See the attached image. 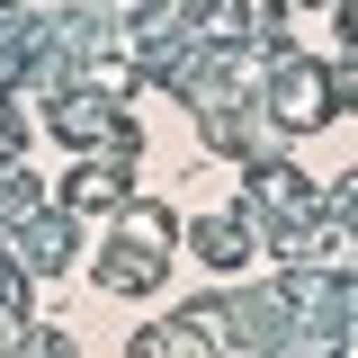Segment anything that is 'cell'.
<instances>
[{
    "instance_id": "7a4b0ae2",
    "label": "cell",
    "mask_w": 358,
    "mask_h": 358,
    "mask_svg": "<svg viewBox=\"0 0 358 358\" xmlns=\"http://www.w3.org/2000/svg\"><path fill=\"white\" fill-rule=\"evenodd\" d=\"M197 260H206V268H242V260H251V206L197 224Z\"/></svg>"
},
{
    "instance_id": "6da1fadb",
    "label": "cell",
    "mask_w": 358,
    "mask_h": 358,
    "mask_svg": "<svg viewBox=\"0 0 358 358\" xmlns=\"http://www.w3.org/2000/svg\"><path fill=\"white\" fill-rule=\"evenodd\" d=\"M63 260H72V224H63V215H27V233H18V268H27V278H54V268H63Z\"/></svg>"
},
{
    "instance_id": "3957f363",
    "label": "cell",
    "mask_w": 358,
    "mask_h": 358,
    "mask_svg": "<svg viewBox=\"0 0 358 358\" xmlns=\"http://www.w3.org/2000/svg\"><path fill=\"white\" fill-rule=\"evenodd\" d=\"M63 197H72L81 215H90V206H117V197H126V152H117V162H81Z\"/></svg>"
},
{
    "instance_id": "277c9868",
    "label": "cell",
    "mask_w": 358,
    "mask_h": 358,
    "mask_svg": "<svg viewBox=\"0 0 358 358\" xmlns=\"http://www.w3.org/2000/svg\"><path fill=\"white\" fill-rule=\"evenodd\" d=\"M134 358H206V331H197V322H188V331H179V322H152V331L134 341Z\"/></svg>"
}]
</instances>
